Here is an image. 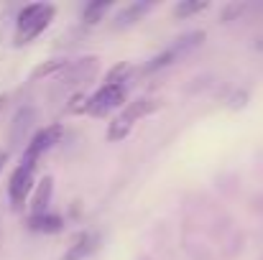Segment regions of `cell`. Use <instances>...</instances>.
<instances>
[{"label":"cell","mask_w":263,"mask_h":260,"mask_svg":"<svg viewBox=\"0 0 263 260\" xmlns=\"http://www.w3.org/2000/svg\"><path fill=\"white\" fill-rule=\"evenodd\" d=\"M54 15H57V8L51 3H28V5H23L18 18H15V44L18 46L31 44L36 36H41L49 28Z\"/></svg>","instance_id":"1"},{"label":"cell","mask_w":263,"mask_h":260,"mask_svg":"<svg viewBox=\"0 0 263 260\" xmlns=\"http://www.w3.org/2000/svg\"><path fill=\"white\" fill-rule=\"evenodd\" d=\"M159 107V102H154V99H148V97H141V99H136V102H128L118 115H115V120L110 123V128H107V141H123V138H128V133L133 130V125L138 123V120H143L146 115H151L154 110Z\"/></svg>","instance_id":"2"},{"label":"cell","mask_w":263,"mask_h":260,"mask_svg":"<svg viewBox=\"0 0 263 260\" xmlns=\"http://www.w3.org/2000/svg\"><path fill=\"white\" fill-rule=\"evenodd\" d=\"M128 89L125 85H102L92 97L85 99V112L92 117H107L118 107H123Z\"/></svg>","instance_id":"3"},{"label":"cell","mask_w":263,"mask_h":260,"mask_svg":"<svg viewBox=\"0 0 263 260\" xmlns=\"http://www.w3.org/2000/svg\"><path fill=\"white\" fill-rule=\"evenodd\" d=\"M204 31H192V33H186V36H181V38H176L174 46H169L166 51H161V54H156L146 67H143V74H151V72H159V69H164V67H169V64H174L179 62L181 56H186L192 49H197V46H202V41H204Z\"/></svg>","instance_id":"4"},{"label":"cell","mask_w":263,"mask_h":260,"mask_svg":"<svg viewBox=\"0 0 263 260\" xmlns=\"http://www.w3.org/2000/svg\"><path fill=\"white\" fill-rule=\"evenodd\" d=\"M64 138V125H59V123H54V125H46V128H41V130H36L33 135H31V141H28V146H26V151H23V156H21V161H26V164H39V158L46 153V151H51L59 141Z\"/></svg>","instance_id":"5"},{"label":"cell","mask_w":263,"mask_h":260,"mask_svg":"<svg viewBox=\"0 0 263 260\" xmlns=\"http://www.w3.org/2000/svg\"><path fill=\"white\" fill-rule=\"evenodd\" d=\"M33 164H26V161H21L18 166H15V171L10 173V181H8V196H10V204H13V209H21L23 204H26V199L31 196V191H33Z\"/></svg>","instance_id":"6"},{"label":"cell","mask_w":263,"mask_h":260,"mask_svg":"<svg viewBox=\"0 0 263 260\" xmlns=\"http://www.w3.org/2000/svg\"><path fill=\"white\" fill-rule=\"evenodd\" d=\"M97 67H100L97 56H85L80 62H69L67 69L62 72V82L64 85H85V82H89L95 77Z\"/></svg>","instance_id":"7"},{"label":"cell","mask_w":263,"mask_h":260,"mask_svg":"<svg viewBox=\"0 0 263 260\" xmlns=\"http://www.w3.org/2000/svg\"><path fill=\"white\" fill-rule=\"evenodd\" d=\"M51 194H54V178L46 173V176H41L39 178V184L33 186V191H31V217H36V214H46L49 212V204H51Z\"/></svg>","instance_id":"8"},{"label":"cell","mask_w":263,"mask_h":260,"mask_svg":"<svg viewBox=\"0 0 263 260\" xmlns=\"http://www.w3.org/2000/svg\"><path fill=\"white\" fill-rule=\"evenodd\" d=\"M97 243H100V237H97L95 232H82V235L69 245V250L64 253L62 260H85L87 255H92V253L97 250Z\"/></svg>","instance_id":"9"},{"label":"cell","mask_w":263,"mask_h":260,"mask_svg":"<svg viewBox=\"0 0 263 260\" xmlns=\"http://www.w3.org/2000/svg\"><path fill=\"white\" fill-rule=\"evenodd\" d=\"M28 227L33 232H41V235H57L64 230V219L54 212H46V214H36V217H28Z\"/></svg>","instance_id":"10"},{"label":"cell","mask_w":263,"mask_h":260,"mask_svg":"<svg viewBox=\"0 0 263 260\" xmlns=\"http://www.w3.org/2000/svg\"><path fill=\"white\" fill-rule=\"evenodd\" d=\"M151 5L154 3H148V0H141V3H130V5H125L123 10H118V28H128V26H133V23H138L148 10H151Z\"/></svg>","instance_id":"11"},{"label":"cell","mask_w":263,"mask_h":260,"mask_svg":"<svg viewBox=\"0 0 263 260\" xmlns=\"http://www.w3.org/2000/svg\"><path fill=\"white\" fill-rule=\"evenodd\" d=\"M207 8H210L207 0H181L174 8V15L176 18H189V15H197V13L207 10Z\"/></svg>","instance_id":"12"},{"label":"cell","mask_w":263,"mask_h":260,"mask_svg":"<svg viewBox=\"0 0 263 260\" xmlns=\"http://www.w3.org/2000/svg\"><path fill=\"white\" fill-rule=\"evenodd\" d=\"M67 59H49V62H44L36 72H33V77L36 79H44V77H57V74H62L64 69H67Z\"/></svg>","instance_id":"13"},{"label":"cell","mask_w":263,"mask_h":260,"mask_svg":"<svg viewBox=\"0 0 263 260\" xmlns=\"http://www.w3.org/2000/svg\"><path fill=\"white\" fill-rule=\"evenodd\" d=\"M110 5H112V3H107V0H100V3H89L87 8H85V15H82V18H85V23H87V26H95V23H100V21H102V15H105V13L110 10Z\"/></svg>","instance_id":"14"},{"label":"cell","mask_w":263,"mask_h":260,"mask_svg":"<svg viewBox=\"0 0 263 260\" xmlns=\"http://www.w3.org/2000/svg\"><path fill=\"white\" fill-rule=\"evenodd\" d=\"M130 72H133V67H130L128 62H123V64H118V67H112V69L107 72L105 85H125V79H128Z\"/></svg>","instance_id":"15"},{"label":"cell","mask_w":263,"mask_h":260,"mask_svg":"<svg viewBox=\"0 0 263 260\" xmlns=\"http://www.w3.org/2000/svg\"><path fill=\"white\" fill-rule=\"evenodd\" d=\"M246 10V5H240V3H233V5H228L225 8V13H222V21H233V15H240Z\"/></svg>","instance_id":"16"},{"label":"cell","mask_w":263,"mask_h":260,"mask_svg":"<svg viewBox=\"0 0 263 260\" xmlns=\"http://www.w3.org/2000/svg\"><path fill=\"white\" fill-rule=\"evenodd\" d=\"M246 97H248L246 92H240V94H235V97H233V107H238V105L243 107V105H246Z\"/></svg>","instance_id":"17"},{"label":"cell","mask_w":263,"mask_h":260,"mask_svg":"<svg viewBox=\"0 0 263 260\" xmlns=\"http://www.w3.org/2000/svg\"><path fill=\"white\" fill-rule=\"evenodd\" d=\"M5 164H8V153L0 151V173H3V169H5Z\"/></svg>","instance_id":"18"},{"label":"cell","mask_w":263,"mask_h":260,"mask_svg":"<svg viewBox=\"0 0 263 260\" xmlns=\"http://www.w3.org/2000/svg\"><path fill=\"white\" fill-rule=\"evenodd\" d=\"M3 105H5V97H3V94H0V110H3Z\"/></svg>","instance_id":"19"}]
</instances>
